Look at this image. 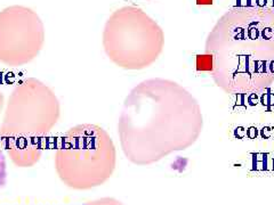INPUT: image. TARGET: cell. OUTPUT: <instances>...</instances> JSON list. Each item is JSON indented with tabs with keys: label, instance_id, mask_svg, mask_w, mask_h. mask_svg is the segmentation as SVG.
<instances>
[{
	"label": "cell",
	"instance_id": "cell-1",
	"mask_svg": "<svg viewBox=\"0 0 274 205\" xmlns=\"http://www.w3.org/2000/svg\"><path fill=\"white\" fill-rule=\"evenodd\" d=\"M202 128L201 107L194 96L167 79L136 85L123 102L118 123L122 151L136 164H150L186 149Z\"/></svg>",
	"mask_w": 274,
	"mask_h": 205
},
{
	"label": "cell",
	"instance_id": "cell-2",
	"mask_svg": "<svg viewBox=\"0 0 274 205\" xmlns=\"http://www.w3.org/2000/svg\"><path fill=\"white\" fill-rule=\"evenodd\" d=\"M214 82L230 95L259 94L274 82V10L235 7L208 34L205 46Z\"/></svg>",
	"mask_w": 274,
	"mask_h": 205
},
{
	"label": "cell",
	"instance_id": "cell-3",
	"mask_svg": "<svg viewBox=\"0 0 274 205\" xmlns=\"http://www.w3.org/2000/svg\"><path fill=\"white\" fill-rule=\"evenodd\" d=\"M61 180L73 189H89L111 177L115 148L109 135L96 125H80L63 136L55 156Z\"/></svg>",
	"mask_w": 274,
	"mask_h": 205
},
{
	"label": "cell",
	"instance_id": "cell-4",
	"mask_svg": "<svg viewBox=\"0 0 274 205\" xmlns=\"http://www.w3.org/2000/svg\"><path fill=\"white\" fill-rule=\"evenodd\" d=\"M104 46L106 54L118 66L142 70L159 57L163 33L158 24L135 7H125L109 19Z\"/></svg>",
	"mask_w": 274,
	"mask_h": 205
},
{
	"label": "cell",
	"instance_id": "cell-5",
	"mask_svg": "<svg viewBox=\"0 0 274 205\" xmlns=\"http://www.w3.org/2000/svg\"><path fill=\"white\" fill-rule=\"evenodd\" d=\"M6 177H7V172H6V160L4 153L0 151V189L5 186L6 183Z\"/></svg>",
	"mask_w": 274,
	"mask_h": 205
},
{
	"label": "cell",
	"instance_id": "cell-6",
	"mask_svg": "<svg viewBox=\"0 0 274 205\" xmlns=\"http://www.w3.org/2000/svg\"><path fill=\"white\" fill-rule=\"evenodd\" d=\"M87 205H121L120 202H117L112 198H102V199H97L94 202H90Z\"/></svg>",
	"mask_w": 274,
	"mask_h": 205
}]
</instances>
